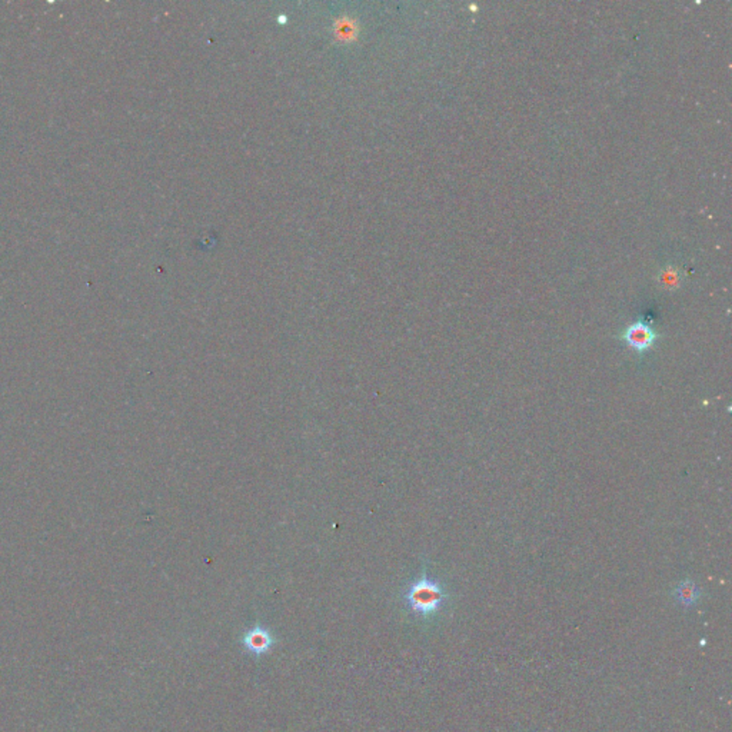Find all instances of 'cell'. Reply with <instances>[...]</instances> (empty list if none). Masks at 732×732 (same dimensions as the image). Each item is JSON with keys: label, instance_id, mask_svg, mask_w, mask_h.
Masks as SVG:
<instances>
[{"label": "cell", "instance_id": "obj_4", "mask_svg": "<svg viewBox=\"0 0 732 732\" xmlns=\"http://www.w3.org/2000/svg\"><path fill=\"white\" fill-rule=\"evenodd\" d=\"M675 598L685 608L694 606L701 598V589L693 581H689V579L682 581L675 588Z\"/></svg>", "mask_w": 732, "mask_h": 732}, {"label": "cell", "instance_id": "obj_2", "mask_svg": "<svg viewBox=\"0 0 732 732\" xmlns=\"http://www.w3.org/2000/svg\"><path fill=\"white\" fill-rule=\"evenodd\" d=\"M659 338L661 334L653 325L641 319L628 325L619 335V340L625 343V347L633 349L639 356H644L646 352L653 349Z\"/></svg>", "mask_w": 732, "mask_h": 732}, {"label": "cell", "instance_id": "obj_1", "mask_svg": "<svg viewBox=\"0 0 732 732\" xmlns=\"http://www.w3.org/2000/svg\"><path fill=\"white\" fill-rule=\"evenodd\" d=\"M403 601L410 611L421 618H431L436 615L448 601V593L443 585L432 579L423 572L421 578L414 581L403 594Z\"/></svg>", "mask_w": 732, "mask_h": 732}, {"label": "cell", "instance_id": "obj_5", "mask_svg": "<svg viewBox=\"0 0 732 732\" xmlns=\"http://www.w3.org/2000/svg\"><path fill=\"white\" fill-rule=\"evenodd\" d=\"M681 279H682L681 273H680L677 269L671 268V267L666 268V269H664V271L659 273V276H658V282H659V285H661V287H662L664 289H668V291L678 289V288H680V285H681Z\"/></svg>", "mask_w": 732, "mask_h": 732}, {"label": "cell", "instance_id": "obj_3", "mask_svg": "<svg viewBox=\"0 0 732 732\" xmlns=\"http://www.w3.org/2000/svg\"><path fill=\"white\" fill-rule=\"evenodd\" d=\"M240 645L249 655L260 658L269 654L273 649V646L276 645V638L271 629L262 626L260 624H256L255 626L249 628L248 631L243 633V635L240 637Z\"/></svg>", "mask_w": 732, "mask_h": 732}]
</instances>
